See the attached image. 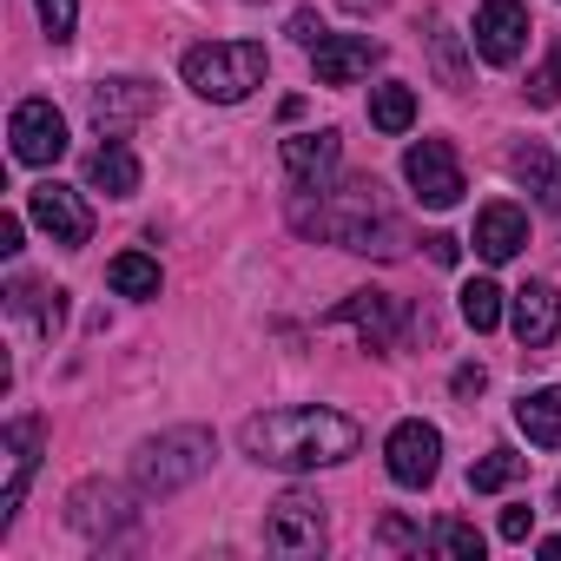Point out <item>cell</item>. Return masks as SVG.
<instances>
[{
    "label": "cell",
    "mask_w": 561,
    "mask_h": 561,
    "mask_svg": "<svg viewBox=\"0 0 561 561\" xmlns=\"http://www.w3.org/2000/svg\"><path fill=\"white\" fill-rule=\"evenodd\" d=\"M528 528H535V508H528V502L502 508V541H528Z\"/></svg>",
    "instance_id": "30"
},
{
    "label": "cell",
    "mask_w": 561,
    "mask_h": 561,
    "mask_svg": "<svg viewBox=\"0 0 561 561\" xmlns=\"http://www.w3.org/2000/svg\"><path fill=\"white\" fill-rule=\"evenodd\" d=\"M554 508H561V489H554Z\"/></svg>",
    "instance_id": "37"
},
{
    "label": "cell",
    "mask_w": 561,
    "mask_h": 561,
    "mask_svg": "<svg viewBox=\"0 0 561 561\" xmlns=\"http://www.w3.org/2000/svg\"><path fill=\"white\" fill-rule=\"evenodd\" d=\"M449 383H456V397H476V390H482L489 377H482V364H462V370H456Z\"/></svg>",
    "instance_id": "34"
},
{
    "label": "cell",
    "mask_w": 561,
    "mask_h": 561,
    "mask_svg": "<svg viewBox=\"0 0 561 561\" xmlns=\"http://www.w3.org/2000/svg\"><path fill=\"white\" fill-rule=\"evenodd\" d=\"M337 159H344V146H337V133H331V126H324V133H291V139H285L291 192H331Z\"/></svg>",
    "instance_id": "14"
},
{
    "label": "cell",
    "mask_w": 561,
    "mask_h": 561,
    "mask_svg": "<svg viewBox=\"0 0 561 561\" xmlns=\"http://www.w3.org/2000/svg\"><path fill=\"white\" fill-rule=\"evenodd\" d=\"M27 211H34V225L54 238V244H67V251H80L87 238H93V211H87V198L73 192V185H34V198H27Z\"/></svg>",
    "instance_id": "11"
},
{
    "label": "cell",
    "mask_w": 561,
    "mask_h": 561,
    "mask_svg": "<svg viewBox=\"0 0 561 561\" xmlns=\"http://www.w3.org/2000/svg\"><path fill=\"white\" fill-rule=\"evenodd\" d=\"M430 257H436V264H456V257H462V238L436 231V238H430Z\"/></svg>",
    "instance_id": "33"
},
{
    "label": "cell",
    "mask_w": 561,
    "mask_h": 561,
    "mask_svg": "<svg viewBox=\"0 0 561 561\" xmlns=\"http://www.w3.org/2000/svg\"><path fill=\"white\" fill-rule=\"evenodd\" d=\"M291 218H298V231L331 238V244L364 251V257H403L410 251V225L383 205V185L377 179H351L344 192H318V205L298 192Z\"/></svg>",
    "instance_id": "2"
},
{
    "label": "cell",
    "mask_w": 561,
    "mask_h": 561,
    "mask_svg": "<svg viewBox=\"0 0 561 561\" xmlns=\"http://www.w3.org/2000/svg\"><path fill=\"white\" fill-rule=\"evenodd\" d=\"M60 298H67V291H41V285H27V277L8 291V305H14L21 318H34V331H41V337H54V331H60V318H67V305H60Z\"/></svg>",
    "instance_id": "22"
},
{
    "label": "cell",
    "mask_w": 561,
    "mask_h": 561,
    "mask_svg": "<svg viewBox=\"0 0 561 561\" xmlns=\"http://www.w3.org/2000/svg\"><path fill=\"white\" fill-rule=\"evenodd\" d=\"M331 324H351L370 351H390V344L403 337V305H397L390 291H351V298L331 311Z\"/></svg>",
    "instance_id": "15"
},
{
    "label": "cell",
    "mask_w": 561,
    "mask_h": 561,
    "mask_svg": "<svg viewBox=\"0 0 561 561\" xmlns=\"http://www.w3.org/2000/svg\"><path fill=\"white\" fill-rule=\"evenodd\" d=\"M34 8H41V27H47L54 47L73 41V27H80V0H34Z\"/></svg>",
    "instance_id": "27"
},
{
    "label": "cell",
    "mask_w": 561,
    "mask_h": 561,
    "mask_svg": "<svg viewBox=\"0 0 561 561\" xmlns=\"http://www.w3.org/2000/svg\"><path fill=\"white\" fill-rule=\"evenodd\" d=\"M211 456H218L211 430H165V436H146L133 449V482L146 495H179L185 482H198L211 469Z\"/></svg>",
    "instance_id": "4"
},
{
    "label": "cell",
    "mask_w": 561,
    "mask_h": 561,
    "mask_svg": "<svg viewBox=\"0 0 561 561\" xmlns=\"http://www.w3.org/2000/svg\"><path fill=\"white\" fill-rule=\"evenodd\" d=\"M383 60V47L370 34H324L311 47V67H318V87H357L370 67Z\"/></svg>",
    "instance_id": "12"
},
{
    "label": "cell",
    "mask_w": 561,
    "mask_h": 561,
    "mask_svg": "<svg viewBox=\"0 0 561 561\" xmlns=\"http://www.w3.org/2000/svg\"><path fill=\"white\" fill-rule=\"evenodd\" d=\"M528 100H535V106H561V41H554V54L528 73Z\"/></svg>",
    "instance_id": "28"
},
{
    "label": "cell",
    "mask_w": 561,
    "mask_h": 561,
    "mask_svg": "<svg viewBox=\"0 0 561 561\" xmlns=\"http://www.w3.org/2000/svg\"><path fill=\"white\" fill-rule=\"evenodd\" d=\"M541 554H548V561H561V535H554V541H541Z\"/></svg>",
    "instance_id": "36"
},
{
    "label": "cell",
    "mask_w": 561,
    "mask_h": 561,
    "mask_svg": "<svg viewBox=\"0 0 561 561\" xmlns=\"http://www.w3.org/2000/svg\"><path fill=\"white\" fill-rule=\"evenodd\" d=\"M8 139H14L21 165H60L67 159V113L54 100H21L8 119Z\"/></svg>",
    "instance_id": "6"
},
{
    "label": "cell",
    "mask_w": 561,
    "mask_h": 561,
    "mask_svg": "<svg viewBox=\"0 0 561 561\" xmlns=\"http://www.w3.org/2000/svg\"><path fill=\"white\" fill-rule=\"evenodd\" d=\"M508 324H515L522 351H548V344L561 337V291H554V285H541V277H528V285L515 291Z\"/></svg>",
    "instance_id": "16"
},
{
    "label": "cell",
    "mask_w": 561,
    "mask_h": 561,
    "mask_svg": "<svg viewBox=\"0 0 561 561\" xmlns=\"http://www.w3.org/2000/svg\"><path fill=\"white\" fill-rule=\"evenodd\" d=\"M179 73H185V87H192L198 100H211V106H238L251 87H264L271 54H264L257 41H205V47H192V54L179 60Z\"/></svg>",
    "instance_id": "3"
},
{
    "label": "cell",
    "mask_w": 561,
    "mask_h": 561,
    "mask_svg": "<svg viewBox=\"0 0 561 561\" xmlns=\"http://www.w3.org/2000/svg\"><path fill=\"white\" fill-rule=\"evenodd\" d=\"M515 476H522V456H515V449H489V456L469 469V489H476V495H495V489H508Z\"/></svg>",
    "instance_id": "26"
},
{
    "label": "cell",
    "mask_w": 561,
    "mask_h": 561,
    "mask_svg": "<svg viewBox=\"0 0 561 561\" xmlns=\"http://www.w3.org/2000/svg\"><path fill=\"white\" fill-rule=\"evenodd\" d=\"M41 443H47V423L41 416H14L8 436H0V449H8V489H0V528H8L21 515V495L41 469Z\"/></svg>",
    "instance_id": "10"
},
{
    "label": "cell",
    "mask_w": 561,
    "mask_h": 561,
    "mask_svg": "<svg viewBox=\"0 0 561 561\" xmlns=\"http://www.w3.org/2000/svg\"><path fill=\"white\" fill-rule=\"evenodd\" d=\"M238 443L264 469H331V462H351L357 456L364 430L344 410L291 403V410H257V416H244Z\"/></svg>",
    "instance_id": "1"
},
{
    "label": "cell",
    "mask_w": 561,
    "mask_h": 561,
    "mask_svg": "<svg viewBox=\"0 0 561 561\" xmlns=\"http://www.w3.org/2000/svg\"><path fill=\"white\" fill-rule=\"evenodd\" d=\"M67 515H73V528H80L87 541H106V535H119V528L133 522V502H126V489H113V482H80L73 502H67Z\"/></svg>",
    "instance_id": "17"
},
{
    "label": "cell",
    "mask_w": 561,
    "mask_h": 561,
    "mask_svg": "<svg viewBox=\"0 0 561 561\" xmlns=\"http://www.w3.org/2000/svg\"><path fill=\"white\" fill-rule=\"evenodd\" d=\"M106 285H113L119 298H159V257H146V251H119V257L106 264Z\"/></svg>",
    "instance_id": "21"
},
{
    "label": "cell",
    "mask_w": 561,
    "mask_h": 561,
    "mask_svg": "<svg viewBox=\"0 0 561 561\" xmlns=\"http://www.w3.org/2000/svg\"><path fill=\"white\" fill-rule=\"evenodd\" d=\"M291 41H305V47H318V41H324V27H318L311 14H291Z\"/></svg>",
    "instance_id": "35"
},
{
    "label": "cell",
    "mask_w": 561,
    "mask_h": 561,
    "mask_svg": "<svg viewBox=\"0 0 561 561\" xmlns=\"http://www.w3.org/2000/svg\"><path fill=\"white\" fill-rule=\"evenodd\" d=\"M522 244H528V218H522V205L495 198V205L476 211V251H482L489 264H508Z\"/></svg>",
    "instance_id": "18"
},
{
    "label": "cell",
    "mask_w": 561,
    "mask_h": 561,
    "mask_svg": "<svg viewBox=\"0 0 561 561\" xmlns=\"http://www.w3.org/2000/svg\"><path fill=\"white\" fill-rule=\"evenodd\" d=\"M462 324L469 331H495L502 324V291L489 285V277H469L462 285Z\"/></svg>",
    "instance_id": "25"
},
{
    "label": "cell",
    "mask_w": 561,
    "mask_h": 561,
    "mask_svg": "<svg viewBox=\"0 0 561 561\" xmlns=\"http://www.w3.org/2000/svg\"><path fill=\"white\" fill-rule=\"evenodd\" d=\"M14 251H21V211L0 218V257H14Z\"/></svg>",
    "instance_id": "32"
},
{
    "label": "cell",
    "mask_w": 561,
    "mask_h": 561,
    "mask_svg": "<svg viewBox=\"0 0 561 561\" xmlns=\"http://www.w3.org/2000/svg\"><path fill=\"white\" fill-rule=\"evenodd\" d=\"M152 106H159V93H152L146 80H100V87L87 93V113H93V126H100L106 139H119L126 126H139Z\"/></svg>",
    "instance_id": "13"
},
{
    "label": "cell",
    "mask_w": 561,
    "mask_h": 561,
    "mask_svg": "<svg viewBox=\"0 0 561 561\" xmlns=\"http://www.w3.org/2000/svg\"><path fill=\"white\" fill-rule=\"evenodd\" d=\"M264 548L277 554H318L324 548V502L291 489V495H277L271 515H264Z\"/></svg>",
    "instance_id": "7"
},
{
    "label": "cell",
    "mask_w": 561,
    "mask_h": 561,
    "mask_svg": "<svg viewBox=\"0 0 561 561\" xmlns=\"http://www.w3.org/2000/svg\"><path fill=\"white\" fill-rule=\"evenodd\" d=\"M383 541H390V548H423V535H416L403 515H390V522H383Z\"/></svg>",
    "instance_id": "31"
},
{
    "label": "cell",
    "mask_w": 561,
    "mask_h": 561,
    "mask_svg": "<svg viewBox=\"0 0 561 561\" xmlns=\"http://www.w3.org/2000/svg\"><path fill=\"white\" fill-rule=\"evenodd\" d=\"M423 548H430V554H449V561H482V535H476L469 522H456V515H443V522L423 535Z\"/></svg>",
    "instance_id": "24"
},
{
    "label": "cell",
    "mask_w": 561,
    "mask_h": 561,
    "mask_svg": "<svg viewBox=\"0 0 561 561\" xmlns=\"http://www.w3.org/2000/svg\"><path fill=\"white\" fill-rule=\"evenodd\" d=\"M515 179H528L535 192H554V165H548V152H541V146H522V152H515Z\"/></svg>",
    "instance_id": "29"
},
{
    "label": "cell",
    "mask_w": 561,
    "mask_h": 561,
    "mask_svg": "<svg viewBox=\"0 0 561 561\" xmlns=\"http://www.w3.org/2000/svg\"><path fill=\"white\" fill-rule=\"evenodd\" d=\"M515 423H522V436H528L535 449H561V383L528 390V397L515 403Z\"/></svg>",
    "instance_id": "20"
},
{
    "label": "cell",
    "mask_w": 561,
    "mask_h": 561,
    "mask_svg": "<svg viewBox=\"0 0 561 561\" xmlns=\"http://www.w3.org/2000/svg\"><path fill=\"white\" fill-rule=\"evenodd\" d=\"M403 179H410L416 205H430V211H449L462 198V159H456L449 139H416L403 152Z\"/></svg>",
    "instance_id": "5"
},
{
    "label": "cell",
    "mask_w": 561,
    "mask_h": 561,
    "mask_svg": "<svg viewBox=\"0 0 561 561\" xmlns=\"http://www.w3.org/2000/svg\"><path fill=\"white\" fill-rule=\"evenodd\" d=\"M383 462H390V482H403V489H430L436 469H443V436H436L423 416H410V423L390 430Z\"/></svg>",
    "instance_id": "9"
},
{
    "label": "cell",
    "mask_w": 561,
    "mask_h": 561,
    "mask_svg": "<svg viewBox=\"0 0 561 561\" xmlns=\"http://www.w3.org/2000/svg\"><path fill=\"white\" fill-rule=\"evenodd\" d=\"M476 54L489 67H515L528 47V0H476Z\"/></svg>",
    "instance_id": "8"
},
{
    "label": "cell",
    "mask_w": 561,
    "mask_h": 561,
    "mask_svg": "<svg viewBox=\"0 0 561 561\" xmlns=\"http://www.w3.org/2000/svg\"><path fill=\"white\" fill-rule=\"evenodd\" d=\"M370 126H377V133H410V126H416V93H410L403 80L377 87V93H370Z\"/></svg>",
    "instance_id": "23"
},
{
    "label": "cell",
    "mask_w": 561,
    "mask_h": 561,
    "mask_svg": "<svg viewBox=\"0 0 561 561\" xmlns=\"http://www.w3.org/2000/svg\"><path fill=\"white\" fill-rule=\"evenodd\" d=\"M87 185L106 192V198H133V192H139V159H133V146H126V139H106V146L87 159Z\"/></svg>",
    "instance_id": "19"
}]
</instances>
